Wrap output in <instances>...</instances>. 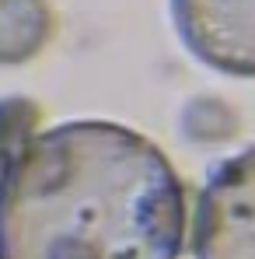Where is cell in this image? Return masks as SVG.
I'll return each mask as SVG.
<instances>
[{
    "label": "cell",
    "mask_w": 255,
    "mask_h": 259,
    "mask_svg": "<svg viewBox=\"0 0 255 259\" xmlns=\"http://www.w3.org/2000/svg\"><path fill=\"white\" fill-rule=\"evenodd\" d=\"M185 186L143 133L77 119L0 172V259H178Z\"/></svg>",
    "instance_id": "cell-1"
},
{
    "label": "cell",
    "mask_w": 255,
    "mask_h": 259,
    "mask_svg": "<svg viewBox=\"0 0 255 259\" xmlns=\"http://www.w3.org/2000/svg\"><path fill=\"white\" fill-rule=\"evenodd\" d=\"M196 259H255V147L210 172L192 221Z\"/></svg>",
    "instance_id": "cell-2"
},
{
    "label": "cell",
    "mask_w": 255,
    "mask_h": 259,
    "mask_svg": "<svg viewBox=\"0 0 255 259\" xmlns=\"http://www.w3.org/2000/svg\"><path fill=\"white\" fill-rule=\"evenodd\" d=\"M182 46L213 70L255 77V0H168Z\"/></svg>",
    "instance_id": "cell-3"
},
{
    "label": "cell",
    "mask_w": 255,
    "mask_h": 259,
    "mask_svg": "<svg viewBox=\"0 0 255 259\" xmlns=\"http://www.w3.org/2000/svg\"><path fill=\"white\" fill-rule=\"evenodd\" d=\"M53 35L49 0H0V67L28 63Z\"/></svg>",
    "instance_id": "cell-4"
},
{
    "label": "cell",
    "mask_w": 255,
    "mask_h": 259,
    "mask_svg": "<svg viewBox=\"0 0 255 259\" xmlns=\"http://www.w3.org/2000/svg\"><path fill=\"white\" fill-rule=\"evenodd\" d=\"M182 126H185V137L203 140V144H213V140L234 137L238 119H234V112H231L220 98H196V102L185 105Z\"/></svg>",
    "instance_id": "cell-5"
},
{
    "label": "cell",
    "mask_w": 255,
    "mask_h": 259,
    "mask_svg": "<svg viewBox=\"0 0 255 259\" xmlns=\"http://www.w3.org/2000/svg\"><path fill=\"white\" fill-rule=\"evenodd\" d=\"M35 119H39V109L28 98H0V172L32 140L28 130L35 126Z\"/></svg>",
    "instance_id": "cell-6"
}]
</instances>
